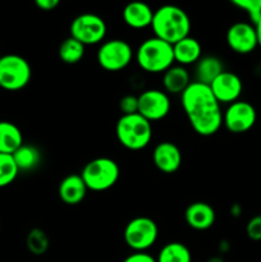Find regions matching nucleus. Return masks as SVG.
Wrapping results in <instances>:
<instances>
[{"mask_svg":"<svg viewBox=\"0 0 261 262\" xmlns=\"http://www.w3.org/2000/svg\"><path fill=\"white\" fill-rule=\"evenodd\" d=\"M182 107L194 132L204 137L215 135L223 125V112L210 86L191 82L181 95Z\"/></svg>","mask_w":261,"mask_h":262,"instance_id":"nucleus-1","label":"nucleus"},{"mask_svg":"<svg viewBox=\"0 0 261 262\" xmlns=\"http://www.w3.org/2000/svg\"><path fill=\"white\" fill-rule=\"evenodd\" d=\"M151 28L155 37L174 45L182 38L189 36L191 19L182 8L170 4L163 5L154 10Z\"/></svg>","mask_w":261,"mask_h":262,"instance_id":"nucleus-2","label":"nucleus"},{"mask_svg":"<svg viewBox=\"0 0 261 262\" xmlns=\"http://www.w3.org/2000/svg\"><path fill=\"white\" fill-rule=\"evenodd\" d=\"M138 67L148 73H164L174 66L173 45L158 37H150L140 43L135 53Z\"/></svg>","mask_w":261,"mask_h":262,"instance_id":"nucleus-3","label":"nucleus"},{"mask_svg":"<svg viewBox=\"0 0 261 262\" xmlns=\"http://www.w3.org/2000/svg\"><path fill=\"white\" fill-rule=\"evenodd\" d=\"M115 136L123 147L138 151L147 147L153 138L151 122L137 114L120 115L115 125Z\"/></svg>","mask_w":261,"mask_h":262,"instance_id":"nucleus-4","label":"nucleus"},{"mask_svg":"<svg viewBox=\"0 0 261 262\" xmlns=\"http://www.w3.org/2000/svg\"><path fill=\"white\" fill-rule=\"evenodd\" d=\"M81 177L87 189L104 192L115 186L120 177V169L117 161L102 156L89 161L82 169Z\"/></svg>","mask_w":261,"mask_h":262,"instance_id":"nucleus-5","label":"nucleus"},{"mask_svg":"<svg viewBox=\"0 0 261 262\" xmlns=\"http://www.w3.org/2000/svg\"><path fill=\"white\" fill-rule=\"evenodd\" d=\"M32 69L23 56L7 54L0 58V87L8 91H18L30 83Z\"/></svg>","mask_w":261,"mask_h":262,"instance_id":"nucleus-6","label":"nucleus"},{"mask_svg":"<svg viewBox=\"0 0 261 262\" xmlns=\"http://www.w3.org/2000/svg\"><path fill=\"white\" fill-rule=\"evenodd\" d=\"M159 235L158 224L148 216L133 217L125 225L123 238L133 252H146L155 245Z\"/></svg>","mask_w":261,"mask_h":262,"instance_id":"nucleus-7","label":"nucleus"},{"mask_svg":"<svg viewBox=\"0 0 261 262\" xmlns=\"http://www.w3.org/2000/svg\"><path fill=\"white\" fill-rule=\"evenodd\" d=\"M96 58L102 69L107 72H119L129 66L135 58V51L127 41L112 38L100 45Z\"/></svg>","mask_w":261,"mask_h":262,"instance_id":"nucleus-8","label":"nucleus"},{"mask_svg":"<svg viewBox=\"0 0 261 262\" xmlns=\"http://www.w3.org/2000/svg\"><path fill=\"white\" fill-rule=\"evenodd\" d=\"M106 31L105 20L94 13H82L71 23V36L84 46L102 43Z\"/></svg>","mask_w":261,"mask_h":262,"instance_id":"nucleus-9","label":"nucleus"},{"mask_svg":"<svg viewBox=\"0 0 261 262\" xmlns=\"http://www.w3.org/2000/svg\"><path fill=\"white\" fill-rule=\"evenodd\" d=\"M257 113L255 106L248 101L238 100L228 105L227 110L223 113V124L232 133H246L255 125Z\"/></svg>","mask_w":261,"mask_h":262,"instance_id":"nucleus-10","label":"nucleus"},{"mask_svg":"<svg viewBox=\"0 0 261 262\" xmlns=\"http://www.w3.org/2000/svg\"><path fill=\"white\" fill-rule=\"evenodd\" d=\"M171 107L169 95L163 90L150 89L138 96V114L148 122L161 120L169 114Z\"/></svg>","mask_w":261,"mask_h":262,"instance_id":"nucleus-11","label":"nucleus"},{"mask_svg":"<svg viewBox=\"0 0 261 262\" xmlns=\"http://www.w3.org/2000/svg\"><path fill=\"white\" fill-rule=\"evenodd\" d=\"M227 43L234 53L246 55L258 46L255 26L250 22H235L228 28Z\"/></svg>","mask_w":261,"mask_h":262,"instance_id":"nucleus-12","label":"nucleus"},{"mask_svg":"<svg viewBox=\"0 0 261 262\" xmlns=\"http://www.w3.org/2000/svg\"><path fill=\"white\" fill-rule=\"evenodd\" d=\"M212 94L219 104H233L240 100L243 90L242 79L233 72L224 71L210 84Z\"/></svg>","mask_w":261,"mask_h":262,"instance_id":"nucleus-13","label":"nucleus"},{"mask_svg":"<svg viewBox=\"0 0 261 262\" xmlns=\"http://www.w3.org/2000/svg\"><path fill=\"white\" fill-rule=\"evenodd\" d=\"M153 161L160 171L165 174H173L181 168L182 152L176 143L164 141L158 143L154 148Z\"/></svg>","mask_w":261,"mask_h":262,"instance_id":"nucleus-14","label":"nucleus"},{"mask_svg":"<svg viewBox=\"0 0 261 262\" xmlns=\"http://www.w3.org/2000/svg\"><path fill=\"white\" fill-rule=\"evenodd\" d=\"M184 219L189 228L194 230H207L215 224L216 214L211 205L197 201L189 205L184 212Z\"/></svg>","mask_w":261,"mask_h":262,"instance_id":"nucleus-15","label":"nucleus"},{"mask_svg":"<svg viewBox=\"0 0 261 262\" xmlns=\"http://www.w3.org/2000/svg\"><path fill=\"white\" fill-rule=\"evenodd\" d=\"M87 187L81 174H69L60 182L58 188L59 197L67 205H78L84 200Z\"/></svg>","mask_w":261,"mask_h":262,"instance_id":"nucleus-16","label":"nucleus"},{"mask_svg":"<svg viewBox=\"0 0 261 262\" xmlns=\"http://www.w3.org/2000/svg\"><path fill=\"white\" fill-rule=\"evenodd\" d=\"M125 25L135 30L151 27L154 18V10L146 3L132 2L127 4L122 13Z\"/></svg>","mask_w":261,"mask_h":262,"instance_id":"nucleus-17","label":"nucleus"},{"mask_svg":"<svg viewBox=\"0 0 261 262\" xmlns=\"http://www.w3.org/2000/svg\"><path fill=\"white\" fill-rule=\"evenodd\" d=\"M173 54H174V63L178 66L187 67L196 64L202 56V48L201 43L197 38L187 36L182 38L181 41L176 42L173 45Z\"/></svg>","mask_w":261,"mask_h":262,"instance_id":"nucleus-18","label":"nucleus"},{"mask_svg":"<svg viewBox=\"0 0 261 262\" xmlns=\"http://www.w3.org/2000/svg\"><path fill=\"white\" fill-rule=\"evenodd\" d=\"M191 84V76L186 67L174 64L163 73V87L168 95H182Z\"/></svg>","mask_w":261,"mask_h":262,"instance_id":"nucleus-19","label":"nucleus"},{"mask_svg":"<svg viewBox=\"0 0 261 262\" xmlns=\"http://www.w3.org/2000/svg\"><path fill=\"white\" fill-rule=\"evenodd\" d=\"M224 64L220 58L215 55L201 56L194 67V82H200L210 86L217 76L224 72Z\"/></svg>","mask_w":261,"mask_h":262,"instance_id":"nucleus-20","label":"nucleus"},{"mask_svg":"<svg viewBox=\"0 0 261 262\" xmlns=\"http://www.w3.org/2000/svg\"><path fill=\"white\" fill-rule=\"evenodd\" d=\"M23 145V135L14 123L0 122V154L13 155Z\"/></svg>","mask_w":261,"mask_h":262,"instance_id":"nucleus-21","label":"nucleus"},{"mask_svg":"<svg viewBox=\"0 0 261 262\" xmlns=\"http://www.w3.org/2000/svg\"><path fill=\"white\" fill-rule=\"evenodd\" d=\"M13 159L19 171H31L41 163V152L36 146L23 143L14 154Z\"/></svg>","mask_w":261,"mask_h":262,"instance_id":"nucleus-22","label":"nucleus"},{"mask_svg":"<svg viewBox=\"0 0 261 262\" xmlns=\"http://www.w3.org/2000/svg\"><path fill=\"white\" fill-rule=\"evenodd\" d=\"M156 262H192L189 248L181 242H170L163 246Z\"/></svg>","mask_w":261,"mask_h":262,"instance_id":"nucleus-23","label":"nucleus"},{"mask_svg":"<svg viewBox=\"0 0 261 262\" xmlns=\"http://www.w3.org/2000/svg\"><path fill=\"white\" fill-rule=\"evenodd\" d=\"M84 48L86 46L82 45L79 41H77L72 36H69L66 40L61 41V43L59 45L58 55L63 63L72 66V64L79 63L83 59Z\"/></svg>","mask_w":261,"mask_h":262,"instance_id":"nucleus-24","label":"nucleus"},{"mask_svg":"<svg viewBox=\"0 0 261 262\" xmlns=\"http://www.w3.org/2000/svg\"><path fill=\"white\" fill-rule=\"evenodd\" d=\"M49 245H50V241H49L48 234L40 228L30 230L26 238V246L28 251L36 256L44 255L49 250Z\"/></svg>","mask_w":261,"mask_h":262,"instance_id":"nucleus-25","label":"nucleus"},{"mask_svg":"<svg viewBox=\"0 0 261 262\" xmlns=\"http://www.w3.org/2000/svg\"><path fill=\"white\" fill-rule=\"evenodd\" d=\"M18 173L19 170L15 165L13 156L0 154V188L12 184L18 177Z\"/></svg>","mask_w":261,"mask_h":262,"instance_id":"nucleus-26","label":"nucleus"},{"mask_svg":"<svg viewBox=\"0 0 261 262\" xmlns=\"http://www.w3.org/2000/svg\"><path fill=\"white\" fill-rule=\"evenodd\" d=\"M232 4L245 10L253 26L258 22L261 17V0H233Z\"/></svg>","mask_w":261,"mask_h":262,"instance_id":"nucleus-27","label":"nucleus"},{"mask_svg":"<svg viewBox=\"0 0 261 262\" xmlns=\"http://www.w3.org/2000/svg\"><path fill=\"white\" fill-rule=\"evenodd\" d=\"M119 110L122 115L137 114L138 113V96L125 95L119 100Z\"/></svg>","mask_w":261,"mask_h":262,"instance_id":"nucleus-28","label":"nucleus"},{"mask_svg":"<svg viewBox=\"0 0 261 262\" xmlns=\"http://www.w3.org/2000/svg\"><path fill=\"white\" fill-rule=\"evenodd\" d=\"M246 233L250 239L261 241V215H256L247 223Z\"/></svg>","mask_w":261,"mask_h":262,"instance_id":"nucleus-29","label":"nucleus"},{"mask_svg":"<svg viewBox=\"0 0 261 262\" xmlns=\"http://www.w3.org/2000/svg\"><path fill=\"white\" fill-rule=\"evenodd\" d=\"M123 262H156V258L147 252H133L127 256Z\"/></svg>","mask_w":261,"mask_h":262,"instance_id":"nucleus-30","label":"nucleus"},{"mask_svg":"<svg viewBox=\"0 0 261 262\" xmlns=\"http://www.w3.org/2000/svg\"><path fill=\"white\" fill-rule=\"evenodd\" d=\"M35 4L36 7L40 8L44 12H51V10L55 9L60 3H59V0H36Z\"/></svg>","mask_w":261,"mask_h":262,"instance_id":"nucleus-31","label":"nucleus"},{"mask_svg":"<svg viewBox=\"0 0 261 262\" xmlns=\"http://www.w3.org/2000/svg\"><path fill=\"white\" fill-rule=\"evenodd\" d=\"M255 30H256V35H257L258 46H261V17L260 19H258V22L255 25Z\"/></svg>","mask_w":261,"mask_h":262,"instance_id":"nucleus-32","label":"nucleus"},{"mask_svg":"<svg viewBox=\"0 0 261 262\" xmlns=\"http://www.w3.org/2000/svg\"><path fill=\"white\" fill-rule=\"evenodd\" d=\"M207 262H224V260L222 257H219V256H214V257L209 258Z\"/></svg>","mask_w":261,"mask_h":262,"instance_id":"nucleus-33","label":"nucleus"},{"mask_svg":"<svg viewBox=\"0 0 261 262\" xmlns=\"http://www.w3.org/2000/svg\"><path fill=\"white\" fill-rule=\"evenodd\" d=\"M0 58H2V54H0Z\"/></svg>","mask_w":261,"mask_h":262,"instance_id":"nucleus-34","label":"nucleus"}]
</instances>
